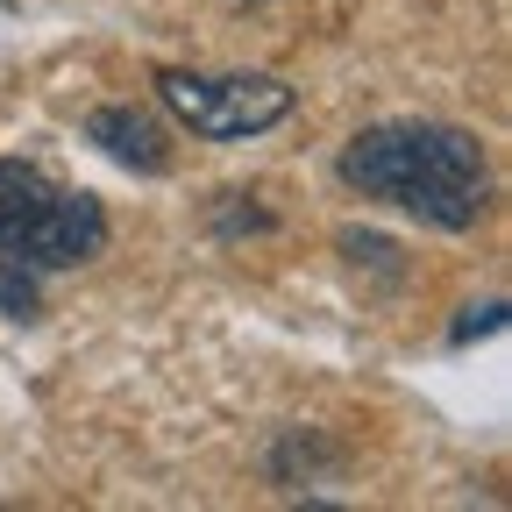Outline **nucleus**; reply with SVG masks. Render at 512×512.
Returning <instances> with one entry per match:
<instances>
[{"label":"nucleus","instance_id":"nucleus-1","mask_svg":"<svg viewBox=\"0 0 512 512\" xmlns=\"http://www.w3.org/2000/svg\"><path fill=\"white\" fill-rule=\"evenodd\" d=\"M342 178L363 192V200H384L427 228L463 235L484 221L491 200V171L470 128L448 121H377L342 150Z\"/></svg>","mask_w":512,"mask_h":512},{"label":"nucleus","instance_id":"nucleus-5","mask_svg":"<svg viewBox=\"0 0 512 512\" xmlns=\"http://www.w3.org/2000/svg\"><path fill=\"white\" fill-rule=\"evenodd\" d=\"M36 278L43 271H29L22 256H0V313L8 320H36Z\"/></svg>","mask_w":512,"mask_h":512},{"label":"nucleus","instance_id":"nucleus-4","mask_svg":"<svg viewBox=\"0 0 512 512\" xmlns=\"http://www.w3.org/2000/svg\"><path fill=\"white\" fill-rule=\"evenodd\" d=\"M86 143H100L114 164L143 171V178H157L171 164V128L157 114H143V107H93L86 114Z\"/></svg>","mask_w":512,"mask_h":512},{"label":"nucleus","instance_id":"nucleus-6","mask_svg":"<svg viewBox=\"0 0 512 512\" xmlns=\"http://www.w3.org/2000/svg\"><path fill=\"white\" fill-rule=\"evenodd\" d=\"M498 328H505V299H491V306H463L456 342H477V335H498Z\"/></svg>","mask_w":512,"mask_h":512},{"label":"nucleus","instance_id":"nucleus-2","mask_svg":"<svg viewBox=\"0 0 512 512\" xmlns=\"http://www.w3.org/2000/svg\"><path fill=\"white\" fill-rule=\"evenodd\" d=\"M107 214L93 192H57L36 164H0V256H22L29 271H72L100 256Z\"/></svg>","mask_w":512,"mask_h":512},{"label":"nucleus","instance_id":"nucleus-3","mask_svg":"<svg viewBox=\"0 0 512 512\" xmlns=\"http://www.w3.org/2000/svg\"><path fill=\"white\" fill-rule=\"evenodd\" d=\"M157 100L207 143H249L292 114V86L264 72H157Z\"/></svg>","mask_w":512,"mask_h":512}]
</instances>
